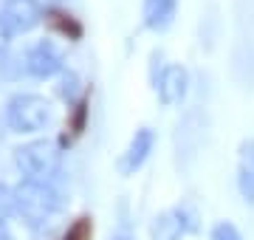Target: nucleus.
I'll return each mask as SVG.
<instances>
[{"mask_svg": "<svg viewBox=\"0 0 254 240\" xmlns=\"http://www.w3.org/2000/svg\"><path fill=\"white\" fill-rule=\"evenodd\" d=\"M14 212H17V192L9 184H0V226H6Z\"/></svg>", "mask_w": 254, "mask_h": 240, "instance_id": "9b49d317", "label": "nucleus"}, {"mask_svg": "<svg viewBox=\"0 0 254 240\" xmlns=\"http://www.w3.org/2000/svg\"><path fill=\"white\" fill-rule=\"evenodd\" d=\"M91 232H93L91 229V221H88V218H79L71 229L65 232L63 240H91Z\"/></svg>", "mask_w": 254, "mask_h": 240, "instance_id": "4468645a", "label": "nucleus"}, {"mask_svg": "<svg viewBox=\"0 0 254 240\" xmlns=\"http://www.w3.org/2000/svg\"><path fill=\"white\" fill-rule=\"evenodd\" d=\"M3 20L9 23L11 31H31V28L43 20V9H40V3L37 0H6L3 3Z\"/></svg>", "mask_w": 254, "mask_h": 240, "instance_id": "39448f33", "label": "nucleus"}, {"mask_svg": "<svg viewBox=\"0 0 254 240\" xmlns=\"http://www.w3.org/2000/svg\"><path fill=\"white\" fill-rule=\"evenodd\" d=\"M60 96H63L68 105H73V102L79 99V93H82V82H79V76L73 74V71H65L63 79H60Z\"/></svg>", "mask_w": 254, "mask_h": 240, "instance_id": "f8f14e48", "label": "nucleus"}, {"mask_svg": "<svg viewBox=\"0 0 254 240\" xmlns=\"http://www.w3.org/2000/svg\"><path fill=\"white\" fill-rule=\"evenodd\" d=\"M175 3L178 0H144V9H141L144 26L153 31H164L175 17Z\"/></svg>", "mask_w": 254, "mask_h": 240, "instance_id": "9d476101", "label": "nucleus"}, {"mask_svg": "<svg viewBox=\"0 0 254 240\" xmlns=\"http://www.w3.org/2000/svg\"><path fill=\"white\" fill-rule=\"evenodd\" d=\"M9 40H11V28H9V23L3 20V14H0V54L9 48Z\"/></svg>", "mask_w": 254, "mask_h": 240, "instance_id": "dca6fc26", "label": "nucleus"}, {"mask_svg": "<svg viewBox=\"0 0 254 240\" xmlns=\"http://www.w3.org/2000/svg\"><path fill=\"white\" fill-rule=\"evenodd\" d=\"M14 164L20 167V173L26 178L51 181L60 170V147L48 139L28 141V144L14 150Z\"/></svg>", "mask_w": 254, "mask_h": 240, "instance_id": "7ed1b4c3", "label": "nucleus"}, {"mask_svg": "<svg viewBox=\"0 0 254 240\" xmlns=\"http://www.w3.org/2000/svg\"><path fill=\"white\" fill-rule=\"evenodd\" d=\"M54 26L63 31V34H68V37H79L82 34V28L73 23L71 17H65V14H54Z\"/></svg>", "mask_w": 254, "mask_h": 240, "instance_id": "2eb2a0df", "label": "nucleus"}, {"mask_svg": "<svg viewBox=\"0 0 254 240\" xmlns=\"http://www.w3.org/2000/svg\"><path fill=\"white\" fill-rule=\"evenodd\" d=\"M17 192V215L23 221L37 229L46 226L60 209H63V198L48 181H37V178H26L14 186Z\"/></svg>", "mask_w": 254, "mask_h": 240, "instance_id": "f257e3e1", "label": "nucleus"}, {"mask_svg": "<svg viewBox=\"0 0 254 240\" xmlns=\"http://www.w3.org/2000/svg\"><path fill=\"white\" fill-rule=\"evenodd\" d=\"M209 240H243V235L237 232L235 223H229V221H220L212 226V232H209Z\"/></svg>", "mask_w": 254, "mask_h": 240, "instance_id": "ddd939ff", "label": "nucleus"}, {"mask_svg": "<svg viewBox=\"0 0 254 240\" xmlns=\"http://www.w3.org/2000/svg\"><path fill=\"white\" fill-rule=\"evenodd\" d=\"M26 71L31 76H37V79H48V76L63 71V57H60V51L51 43L43 40L26 54Z\"/></svg>", "mask_w": 254, "mask_h": 240, "instance_id": "423d86ee", "label": "nucleus"}, {"mask_svg": "<svg viewBox=\"0 0 254 240\" xmlns=\"http://www.w3.org/2000/svg\"><path fill=\"white\" fill-rule=\"evenodd\" d=\"M85 113H88V108H85V102H79L76 105V116H73V133H82V127H85Z\"/></svg>", "mask_w": 254, "mask_h": 240, "instance_id": "f3484780", "label": "nucleus"}, {"mask_svg": "<svg viewBox=\"0 0 254 240\" xmlns=\"http://www.w3.org/2000/svg\"><path fill=\"white\" fill-rule=\"evenodd\" d=\"M122 240H127V238H122Z\"/></svg>", "mask_w": 254, "mask_h": 240, "instance_id": "a211bd4d", "label": "nucleus"}, {"mask_svg": "<svg viewBox=\"0 0 254 240\" xmlns=\"http://www.w3.org/2000/svg\"><path fill=\"white\" fill-rule=\"evenodd\" d=\"M54 119L51 102L37 96V93H20L6 108V121L14 133H40Z\"/></svg>", "mask_w": 254, "mask_h": 240, "instance_id": "f03ea898", "label": "nucleus"}, {"mask_svg": "<svg viewBox=\"0 0 254 240\" xmlns=\"http://www.w3.org/2000/svg\"><path fill=\"white\" fill-rule=\"evenodd\" d=\"M237 189L254 206V139H246L237 150Z\"/></svg>", "mask_w": 254, "mask_h": 240, "instance_id": "1a4fd4ad", "label": "nucleus"}, {"mask_svg": "<svg viewBox=\"0 0 254 240\" xmlns=\"http://www.w3.org/2000/svg\"><path fill=\"white\" fill-rule=\"evenodd\" d=\"M153 144H155V133H153V130H150V127L136 130V136L130 139L125 156H122V161H119L122 176H133L136 170H141L144 161L150 158V153H153Z\"/></svg>", "mask_w": 254, "mask_h": 240, "instance_id": "0eeeda50", "label": "nucleus"}, {"mask_svg": "<svg viewBox=\"0 0 254 240\" xmlns=\"http://www.w3.org/2000/svg\"><path fill=\"white\" fill-rule=\"evenodd\" d=\"M155 88H158V99H161L164 105H178V102L187 96L190 76H187V71H184L181 65H167L161 71V76H158Z\"/></svg>", "mask_w": 254, "mask_h": 240, "instance_id": "6e6552de", "label": "nucleus"}, {"mask_svg": "<svg viewBox=\"0 0 254 240\" xmlns=\"http://www.w3.org/2000/svg\"><path fill=\"white\" fill-rule=\"evenodd\" d=\"M192 229H195L192 215L184 206H175V209H167V212L155 215V221L150 223V238L153 240H181Z\"/></svg>", "mask_w": 254, "mask_h": 240, "instance_id": "20e7f679", "label": "nucleus"}]
</instances>
